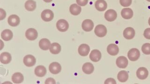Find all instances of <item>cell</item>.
I'll use <instances>...</instances> for the list:
<instances>
[{
    "instance_id": "1",
    "label": "cell",
    "mask_w": 150,
    "mask_h": 84,
    "mask_svg": "<svg viewBox=\"0 0 150 84\" xmlns=\"http://www.w3.org/2000/svg\"><path fill=\"white\" fill-rule=\"evenodd\" d=\"M140 56V52L138 49L133 48L130 49L128 53V57L131 61H136L139 59Z\"/></svg>"
},
{
    "instance_id": "2",
    "label": "cell",
    "mask_w": 150,
    "mask_h": 84,
    "mask_svg": "<svg viewBox=\"0 0 150 84\" xmlns=\"http://www.w3.org/2000/svg\"><path fill=\"white\" fill-rule=\"evenodd\" d=\"M94 33L98 37H104L107 34V28L102 24L98 25L95 27Z\"/></svg>"
},
{
    "instance_id": "3",
    "label": "cell",
    "mask_w": 150,
    "mask_h": 84,
    "mask_svg": "<svg viewBox=\"0 0 150 84\" xmlns=\"http://www.w3.org/2000/svg\"><path fill=\"white\" fill-rule=\"evenodd\" d=\"M41 18L45 22H50L53 20L54 18L53 12L50 9H45L42 11L41 14Z\"/></svg>"
},
{
    "instance_id": "4",
    "label": "cell",
    "mask_w": 150,
    "mask_h": 84,
    "mask_svg": "<svg viewBox=\"0 0 150 84\" xmlns=\"http://www.w3.org/2000/svg\"><path fill=\"white\" fill-rule=\"evenodd\" d=\"M56 27L60 32H65L69 28V24L66 20L61 19L59 20L56 23Z\"/></svg>"
},
{
    "instance_id": "5",
    "label": "cell",
    "mask_w": 150,
    "mask_h": 84,
    "mask_svg": "<svg viewBox=\"0 0 150 84\" xmlns=\"http://www.w3.org/2000/svg\"><path fill=\"white\" fill-rule=\"evenodd\" d=\"M136 74L139 79L141 80H144L146 79L148 76L149 72L146 68L142 67L138 68L136 72Z\"/></svg>"
},
{
    "instance_id": "6",
    "label": "cell",
    "mask_w": 150,
    "mask_h": 84,
    "mask_svg": "<svg viewBox=\"0 0 150 84\" xmlns=\"http://www.w3.org/2000/svg\"><path fill=\"white\" fill-rule=\"evenodd\" d=\"M117 14L114 9H109L105 13V18L108 22H113L117 18Z\"/></svg>"
},
{
    "instance_id": "7",
    "label": "cell",
    "mask_w": 150,
    "mask_h": 84,
    "mask_svg": "<svg viewBox=\"0 0 150 84\" xmlns=\"http://www.w3.org/2000/svg\"><path fill=\"white\" fill-rule=\"evenodd\" d=\"M23 63L26 66L32 67L34 66L36 62V58L34 56L31 55H28L25 56L23 58Z\"/></svg>"
},
{
    "instance_id": "8",
    "label": "cell",
    "mask_w": 150,
    "mask_h": 84,
    "mask_svg": "<svg viewBox=\"0 0 150 84\" xmlns=\"http://www.w3.org/2000/svg\"><path fill=\"white\" fill-rule=\"evenodd\" d=\"M25 36L29 40L33 41L34 40L36 39L38 36V33L36 29L33 28H30L26 30Z\"/></svg>"
},
{
    "instance_id": "9",
    "label": "cell",
    "mask_w": 150,
    "mask_h": 84,
    "mask_svg": "<svg viewBox=\"0 0 150 84\" xmlns=\"http://www.w3.org/2000/svg\"><path fill=\"white\" fill-rule=\"evenodd\" d=\"M116 65L119 68H126L128 65V60L124 56H120L117 58Z\"/></svg>"
},
{
    "instance_id": "10",
    "label": "cell",
    "mask_w": 150,
    "mask_h": 84,
    "mask_svg": "<svg viewBox=\"0 0 150 84\" xmlns=\"http://www.w3.org/2000/svg\"><path fill=\"white\" fill-rule=\"evenodd\" d=\"M49 70L51 73L53 74H57L61 72L62 67L59 63L53 62L49 65Z\"/></svg>"
},
{
    "instance_id": "11",
    "label": "cell",
    "mask_w": 150,
    "mask_h": 84,
    "mask_svg": "<svg viewBox=\"0 0 150 84\" xmlns=\"http://www.w3.org/2000/svg\"><path fill=\"white\" fill-rule=\"evenodd\" d=\"M82 27L85 32H91L93 29V22L90 19H86L82 22Z\"/></svg>"
},
{
    "instance_id": "12",
    "label": "cell",
    "mask_w": 150,
    "mask_h": 84,
    "mask_svg": "<svg viewBox=\"0 0 150 84\" xmlns=\"http://www.w3.org/2000/svg\"><path fill=\"white\" fill-rule=\"evenodd\" d=\"M135 34V30L132 27L126 28L123 31V36L127 39L131 40L133 38Z\"/></svg>"
},
{
    "instance_id": "13",
    "label": "cell",
    "mask_w": 150,
    "mask_h": 84,
    "mask_svg": "<svg viewBox=\"0 0 150 84\" xmlns=\"http://www.w3.org/2000/svg\"><path fill=\"white\" fill-rule=\"evenodd\" d=\"M90 51V48L87 44H82L79 47L78 52L80 56L86 57L89 54Z\"/></svg>"
},
{
    "instance_id": "14",
    "label": "cell",
    "mask_w": 150,
    "mask_h": 84,
    "mask_svg": "<svg viewBox=\"0 0 150 84\" xmlns=\"http://www.w3.org/2000/svg\"><path fill=\"white\" fill-rule=\"evenodd\" d=\"M8 24L12 27H16L20 23V18L18 15H12L8 17Z\"/></svg>"
},
{
    "instance_id": "15",
    "label": "cell",
    "mask_w": 150,
    "mask_h": 84,
    "mask_svg": "<svg viewBox=\"0 0 150 84\" xmlns=\"http://www.w3.org/2000/svg\"><path fill=\"white\" fill-rule=\"evenodd\" d=\"M101 53L98 50H93L90 54V58L94 62H97L101 58Z\"/></svg>"
},
{
    "instance_id": "16",
    "label": "cell",
    "mask_w": 150,
    "mask_h": 84,
    "mask_svg": "<svg viewBox=\"0 0 150 84\" xmlns=\"http://www.w3.org/2000/svg\"><path fill=\"white\" fill-rule=\"evenodd\" d=\"M107 51L108 54L111 56H116L119 53V49L117 45L114 43H111L107 47Z\"/></svg>"
},
{
    "instance_id": "17",
    "label": "cell",
    "mask_w": 150,
    "mask_h": 84,
    "mask_svg": "<svg viewBox=\"0 0 150 84\" xmlns=\"http://www.w3.org/2000/svg\"><path fill=\"white\" fill-rule=\"evenodd\" d=\"M95 7L98 11H104L108 7V4L105 0H97L95 3Z\"/></svg>"
},
{
    "instance_id": "18",
    "label": "cell",
    "mask_w": 150,
    "mask_h": 84,
    "mask_svg": "<svg viewBox=\"0 0 150 84\" xmlns=\"http://www.w3.org/2000/svg\"><path fill=\"white\" fill-rule=\"evenodd\" d=\"M121 14L122 18L127 20L130 19L133 16V11L131 8H129L122 9Z\"/></svg>"
},
{
    "instance_id": "19",
    "label": "cell",
    "mask_w": 150,
    "mask_h": 84,
    "mask_svg": "<svg viewBox=\"0 0 150 84\" xmlns=\"http://www.w3.org/2000/svg\"><path fill=\"white\" fill-rule=\"evenodd\" d=\"M0 60L1 62L3 64H8L12 60L11 54L7 52L2 53L0 56Z\"/></svg>"
},
{
    "instance_id": "20",
    "label": "cell",
    "mask_w": 150,
    "mask_h": 84,
    "mask_svg": "<svg viewBox=\"0 0 150 84\" xmlns=\"http://www.w3.org/2000/svg\"><path fill=\"white\" fill-rule=\"evenodd\" d=\"M51 43L48 39L43 38L39 42V46L43 50H48L50 48Z\"/></svg>"
},
{
    "instance_id": "21",
    "label": "cell",
    "mask_w": 150,
    "mask_h": 84,
    "mask_svg": "<svg viewBox=\"0 0 150 84\" xmlns=\"http://www.w3.org/2000/svg\"><path fill=\"white\" fill-rule=\"evenodd\" d=\"M82 70L83 72L86 74H91L93 72L94 67L91 63L88 62L83 64L82 67Z\"/></svg>"
},
{
    "instance_id": "22",
    "label": "cell",
    "mask_w": 150,
    "mask_h": 84,
    "mask_svg": "<svg viewBox=\"0 0 150 84\" xmlns=\"http://www.w3.org/2000/svg\"><path fill=\"white\" fill-rule=\"evenodd\" d=\"M47 70L45 67L43 65H39L36 67L35 69V74L39 77H43L46 75Z\"/></svg>"
},
{
    "instance_id": "23",
    "label": "cell",
    "mask_w": 150,
    "mask_h": 84,
    "mask_svg": "<svg viewBox=\"0 0 150 84\" xmlns=\"http://www.w3.org/2000/svg\"><path fill=\"white\" fill-rule=\"evenodd\" d=\"M13 36V33L9 29H5L1 32V38L5 41H10L12 38Z\"/></svg>"
},
{
    "instance_id": "24",
    "label": "cell",
    "mask_w": 150,
    "mask_h": 84,
    "mask_svg": "<svg viewBox=\"0 0 150 84\" xmlns=\"http://www.w3.org/2000/svg\"><path fill=\"white\" fill-rule=\"evenodd\" d=\"M129 78V74L125 71H121L117 75V79L120 82L124 83L128 80Z\"/></svg>"
},
{
    "instance_id": "25",
    "label": "cell",
    "mask_w": 150,
    "mask_h": 84,
    "mask_svg": "<svg viewBox=\"0 0 150 84\" xmlns=\"http://www.w3.org/2000/svg\"><path fill=\"white\" fill-rule=\"evenodd\" d=\"M23 75L20 72H16L12 76V80L15 84H20L23 82Z\"/></svg>"
},
{
    "instance_id": "26",
    "label": "cell",
    "mask_w": 150,
    "mask_h": 84,
    "mask_svg": "<svg viewBox=\"0 0 150 84\" xmlns=\"http://www.w3.org/2000/svg\"><path fill=\"white\" fill-rule=\"evenodd\" d=\"M81 10L82 8L81 7L76 4H73L69 8V11L72 15H79L81 13Z\"/></svg>"
},
{
    "instance_id": "27",
    "label": "cell",
    "mask_w": 150,
    "mask_h": 84,
    "mask_svg": "<svg viewBox=\"0 0 150 84\" xmlns=\"http://www.w3.org/2000/svg\"><path fill=\"white\" fill-rule=\"evenodd\" d=\"M25 8L29 11H33L36 8V3L33 0H28L25 4Z\"/></svg>"
},
{
    "instance_id": "28",
    "label": "cell",
    "mask_w": 150,
    "mask_h": 84,
    "mask_svg": "<svg viewBox=\"0 0 150 84\" xmlns=\"http://www.w3.org/2000/svg\"><path fill=\"white\" fill-rule=\"evenodd\" d=\"M49 50L51 53L58 54L61 52V46L57 43H54L51 44Z\"/></svg>"
},
{
    "instance_id": "29",
    "label": "cell",
    "mask_w": 150,
    "mask_h": 84,
    "mask_svg": "<svg viewBox=\"0 0 150 84\" xmlns=\"http://www.w3.org/2000/svg\"><path fill=\"white\" fill-rule=\"evenodd\" d=\"M142 52L145 55H150V43H145L142 46Z\"/></svg>"
},
{
    "instance_id": "30",
    "label": "cell",
    "mask_w": 150,
    "mask_h": 84,
    "mask_svg": "<svg viewBox=\"0 0 150 84\" xmlns=\"http://www.w3.org/2000/svg\"><path fill=\"white\" fill-rule=\"evenodd\" d=\"M120 4L122 7H129L132 4V0H120Z\"/></svg>"
},
{
    "instance_id": "31",
    "label": "cell",
    "mask_w": 150,
    "mask_h": 84,
    "mask_svg": "<svg viewBox=\"0 0 150 84\" xmlns=\"http://www.w3.org/2000/svg\"><path fill=\"white\" fill-rule=\"evenodd\" d=\"M144 36L145 38L150 40V28H147L144 30Z\"/></svg>"
},
{
    "instance_id": "32",
    "label": "cell",
    "mask_w": 150,
    "mask_h": 84,
    "mask_svg": "<svg viewBox=\"0 0 150 84\" xmlns=\"http://www.w3.org/2000/svg\"><path fill=\"white\" fill-rule=\"evenodd\" d=\"M77 4L80 6H85L88 4V0H76Z\"/></svg>"
},
{
    "instance_id": "33",
    "label": "cell",
    "mask_w": 150,
    "mask_h": 84,
    "mask_svg": "<svg viewBox=\"0 0 150 84\" xmlns=\"http://www.w3.org/2000/svg\"><path fill=\"white\" fill-rule=\"evenodd\" d=\"M105 84H116V81L115 80V79L112 78H108L105 81Z\"/></svg>"
},
{
    "instance_id": "34",
    "label": "cell",
    "mask_w": 150,
    "mask_h": 84,
    "mask_svg": "<svg viewBox=\"0 0 150 84\" xmlns=\"http://www.w3.org/2000/svg\"><path fill=\"white\" fill-rule=\"evenodd\" d=\"M45 83L46 84H56V82H55V80L54 78H48L46 80Z\"/></svg>"
},
{
    "instance_id": "35",
    "label": "cell",
    "mask_w": 150,
    "mask_h": 84,
    "mask_svg": "<svg viewBox=\"0 0 150 84\" xmlns=\"http://www.w3.org/2000/svg\"><path fill=\"white\" fill-rule=\"evenodd\" d=\"M0 11H1V18H0V19H1V20H2L6 18V12L4 10L2 9V8H1Z\"/></svg>"
},
{
    "instance_id": "36",
    "label": "cell",
    "mask_w": 150,
    "mask_h": 84,
    "mask_svg": "<svg viewBox=\"0 0 150 84\" xmlns=\"http://www.w3.org/2000/svg\"><path fill=\"white\" fill-rule=\"evenodd\" d=\"M43 1H45V2H51V1H53V0H43Z\"/></svg>"
},
{
    "instance_id": "37",
    "label": "cell",
    "mask_w": 150,
    "mask_h": 84,
    "mask_svg": "<svg viewBox=\"0 0 150 84\" xmlns=\"http://www.w3.org/2000/svg\"><path fill=\"white\" fill-rule=\"evenodd\" d=\"M148 24L150 26V18H149V20H148Z\"/></svg>"
},
{
    "instance_id": "38",
    "label": "cell",
    "mask_w": 150,
    "mask_h": 84,
    "mask_svg": "<svg viewBox=\"0 0 150 84\" xmlns=\"http://www.w3.org/2000/svg\"><path fill=\"white\" fill-rule=\"evenodd\" d=\"M147 1H149V2H150V0H146Z\"/></svg>"
}]
</instances>
